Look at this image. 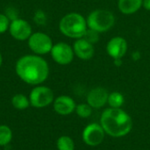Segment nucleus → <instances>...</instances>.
Segmentation results:
<instances>
[{
	"label": "nucleus",
	"mask_w": 150,
	"mask_h": 150,
	"mask_svg": "<svg viewBox=\"0 0 150 150\" xmlns=\"http://www.w3.org/2000/svg\"><path fill=\"white\" fill-rule=\"evenodd\" d=\"M15 72L24 83L36 86L43 83L48 78L49 66L40 55L25 54L16 62Z\"/></svg>",
	"instance_id": "1"
},
{
	"label": "nucleus",
	"mask_w": 150,
	"mask_h": 150,
	"mask_svg": "<svg viewBox=\"0 0 150 150\" xmlns=\"http://www.w3.org/2000/svg\"><path fill=\"white\" fill-rule=\"evenodd\" d=\"M99 123L105 134L113 138L127 135L133 128L131 116L121 108L109 107L103 111Z\"/></svg>",
	"instance_id": "2"
},
{
	"label": "nucleus",
	"mask_w": 150,
	"mask_h": 150,
	"mask_svg": "<svg viewBox=\"0 0 150 150\" xmlns=\"http://www.w3.org/2000/svg\"><path fill=\"white\" fill-rule=\"evenodd\" d=\"M88 29L85 18L77 12H69L63 16L59 22L60 32L68 38L81 39Z\"/></svg>",
	"instance_id": "3"
},
{
	"label": "nucleus",
	"mask_w": 150,
	"mask_h": 150,
	"mask_svg": "<svg viewBox=\"0 0 150 150\" xmlns=\"http://www.w3.org/2000/svg\"><path fill=\"white\" fill-rule=\"evenodd\" d=\"M87 25L98 33H105L109 31L115 24V17L113 13L108 10L98 9L91 11L87 17Z\"/></svg>",
	"instance_id": "4"
},
{
	"label": "nucleus",
	"mask_w": 150,
	"mask_h": 150,
	"mask_svg": "<svg viewBox=\"0 0 150 150\" xmlns=\"http://www.w3.org/2000/svg\"><path fill=\"white\" fill-rule=\"evenodd\" d=\"M30 105L37 109L45 108L54 100V94L51 88L45 85H36L29 94Z\"/></svg>",
	"instance_id": "5"
},
{
	"label": "nucleus",
	"mask_w": 150,
	"mask_h": 150,
	"mask_svg": "<svg viewBox=\"0 0 150 150\" xmlns=\"http://www.w3.org/2000/svg\"><path fill=\"white\" fill-rule=\"evenodd\" d=\"M27 44L31 51L37 55H43L50 53L54 46L50 36L42 32L33 33L27 40Z\"/></svg>",
	"instance_id": "6"
},
{
	"label": "nucleus",
	"mask_w": 150,
	"mask_h": 150,
	"mask_svg": "<svg viewBox=\"0 0 150 150\" xmlns=\"http://www.w3.org/2000/svg\"><path fill=\"white\" fill-rule=\"evenodd\" d=\"M105 134L100 123H91L83 128L82 139L87 146L98 147L104 142Z\"/></svg>",
	"instance_id": "7"
},
{
	"label": "nucleus",
	"mask_w": 150,
	"mask_h": 150,
	"mask_svg": "<svg viewBox=\"0 0 150 150\" xmlns=\"http://www.w3.org/2000/svg\"><path fill=\"white\" fill-rule=\"evenodd\" d=\"M50 54L54 62L59 65H68L71 63L75 55L73 47L65 42H58L54 44Z\"/></svg>",
	"instance_id": "8"
},
{
	"label": "nucleus",
	"mask_w": 150,
	"mask_h": 150,
	"mask_svg": "<svg viewBox=\"0 0 150 150\" xmlns=\"http://www.w3.org/2000/svg\"><path fill=\"white\" fill-rule=\"evenodd\" d=\"M8 31L13 39L20 41L27 40L33 33L31 25L25 19L18 18L11 20Z\"/></svg>",
	"instance_id": "9"
},
{
	"label": "nucleus",
	"mask_w": 150,
	"mask_h": 150,
	"mask_svg": "<svg viewBox=\"0 0 150 150\" xmlns=\"http://www.w3.org/2000/svg\"><path fill=\"white\" fill-rule=\"evenodd\" d=\"M127 51V42L124 38L120 36L112 38L106 45L107 54L115 61L120 60L126 54Z\"/></svg>",
	"instance_id": "10"
},
{
	"label": "nucleus",
	"mask_w": 150,
	"mask_h": 150,
	"mask_svg": "<svg viewBox=\"0 0 150 150\" xmlns=\"http://www.w3.org/2000/svg\"><path fill=\"white\" fill-rule=\"evenodd\" d=\"M53 107L57 114L67 116L75 112L76 104L71 97L67 95H61L54 98L53 102Z\"/></svg>",
	"instance_id": "11"
},
{
	"label": "nucleus",
	"mask_w": 150,
	"mask_h": 150,
	"mask_svg": "<svg viewBox=\"0 0 150 150\" xmlns=\"http://www.w3.org/2000/svg\"><path fill=\"white\" fill-rule=\"evenodd\" d=\"M108 96L109 93L105 88L96 87L89 91L86 97V101L93 109H100L107 104Z\"/></svg>",
	"instance_id": "12"
},
{
	"label": "nucleus",
	"mask_w": 150,
	"mask_h": 150,
	"mask_svg": "<svg viewBox=\"0 0 150 150\" xmlns=\"http://www.w3.org/2000/svg\"><path fill=\"white\" fill-rule=\"evenodd\" d=\"M74 54L82 60H90L93 57L95 49L93 44L83 38L77 39L73 45Z\"/></svg>",
	"instance_id": "13"
},
{
	"label": "nucleus",
	"mask_w": 150,
	"mask_h": 150,
	"mask_svg": "<svg viewBox=\"0 0 150 150\" xmlns=\"http://www.w3.org/2000/svg\"><path fill=\"white\" fill-rule=\"evenodd\" d=\"M143 0H119L118 7L120 12L126 15L134 14L142 6Z\"/></svg>",
	"instance_id": "14"
},
{
	"label": "nucleus",
	"mask_w": 150,
	"mask_h": 150,
	"mask_svg": "<svg viewBox=\"0 0 150 150\" xmlns=\"http://www.w3.org/2000/svg\"><path fill=\"white\" fill-rule=\"evenodd\" d=\"M11 105L15 109L18 111H24L31 105L29 98L22 93L15 94L11 98Z\"/></svg>",
	"instance_id": "15"
},
{
	"label": "nucleus",
	"mask_w": 150,
	"mask_h": 150,
	"mask_svg": "<svg viewBox=\"0 0 150 150\" xmlns=\"http://www.w3.org/2000/svg\"><path fill=\"white\" fill-rule=\"evenodd\" d=\"M75 142L69 135H62L56 141L57 150H75Z\"/></svg>",
	"instance_id": "16"
},
{
	"label": "nucleus",
	"mask_w": 150,
	"mask_h": 150,
	"mask_svg": "<svg viewBox=\"0 0 150 150\" xmlns=\"http://www.w3.org/2000/svg\"><path fill=\"white\" fill-rule=\"evenodd\" d=\"M13 133L10 127L0 125V147H5L12 141Z\"/></svg>",
	"instance_id": "17"
},
{
	"label": "nucleus",
	"mask_w": 150,
	"mask_h": 150,
	"mask_svg": "<svg viewBox=\"0 0 150 150\" xmlns=\"http://www.w3.org/2000/svg\"><path fill=\"white\" fill-rule=\"evenodd\" d=\"M125 103V98L122 93L119 91H113L109 93L107 104L112 108H121Z\"/></svg>",
	"instance_id": "18"
},
{
	"label": "nucleus",
	"mask_w": 150,
	"mask_h": 150,
	"mask_svg": "<svg viewBox=\"0 0 150 150\" xmlns=\"http://www.w3.org/2000/svg\"><path fill=\"white\" fill-rule=\"evenodd\" d=\"M92 110L93 108L90 105H88L87 103H83V104L76 105L75 112L78 117L82 119H87L91 116Z\"/></svg>",
	"instance_id": "19"
},
{
	"label": "nucleus",
	"mask_w": 150,
	"mask_h": 150,
	"mask_svg": "<svg viewBox=\"0 0 150 150\" xmlns=\"http://www.w3.org/2000/svg\"><path fill=\"white\" fill-rule=\"evenodd\" d=\"M83 38L85 39L86 40H88L89 42H91V44H95L99 40V33H98L97 31H94L91 28H88Z\"/></svg>",
	"instance_id": "20"
},
{
	"label": "nucleus",
	"mask_w": 150,
	"mask_h": 150,
	"mask_svg": "<svg viewBox=\"0 0 150 150\" xmlns=\"http://www.w3.org/2000/svg\"><path fill=\"white\" fill-rule=\"evenodd\" d=\"M11 20L6 15L0 13V33H4L9 30Z\"/></svg>",
	"instance_id": "21"
},
{
	"label": "nucleus",
	"mask_w": 150,
	"mask_h": 150,
	"mask_svg": "<svg viewBox=\"0 0 150 150\" xmlns=\"http://www.w3.org/2000/svg\"><path fill=\"white\" fill-rule=\"evenodd\" d=\"M142 6H143L144 9H146L147 11H150V0H143Z\"/></svg>",
	"instance_id": "22"
},
{
	"label": "nucleus",
	"mask_w": 150,
	"mask_h": 150,
	"mask_svg": "<svg viewBox=\"0 0 150 150\" xmlns=\"http://www.w3.org/2000/svg\"><path fill=\"white\" fill-rule=\"evenodd\" d=\"M3 64V56H2V54L0 53V68Z\"/></svg>",
	"instance_id": "23"
}]
</instances>
